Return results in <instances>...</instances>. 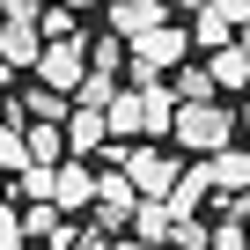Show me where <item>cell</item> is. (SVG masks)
<instances>
[{"instance_id":"6da1fadb","label":"cell","mask_w":250,"mask_h":250,"mask_svg":"<svg viewBox=\"0 0 250 250\" xmlns=\"http://www.w3.org/2000/svg\"><path fill=\"white\" fill-rule=\"evenodd\" d=\"M169 110H177V96L162 81H133V88H118L103 103V133L110 140H162L169 133Z\"/></svg>"},{"instance_id":"7a4b0ae2","label":"cell","mask_w":250,"mask_h":250,"mask_svg":"<svg viewBox=\"0 0 250 250\" xmlns=\"http://www.w3.org/2000/svg\"><path fill=\"white\" fill-rule=\"evenodd\" d=\"M169 133H177V147L213 155V147L235 140V110H228L221 96H206V103H177V110H169Z\"/></svg>"},{"instance_id":"3957f363","label":"cell","mask_w":250,"mask_h":250,"mask_svg":"<svg viewBox=\"0 0 250 250\" xmlns=\"http://www.w3.org/2000/svg\"><path fill=\"white\" fill-rule=\"evenodd\" d=\"M184 52H191V44H184V30L155 22V30H140L133 44H125V74H133V81H155V74H169Z\"/></svg>"},{"instance_id":"277c9868","label":"cell","mask_w":250,"mask_h":250,"mask_svg":"<svg viewBox=\"0 0 250 250\" xmlns=\"http://www.w3.org/2000/svg\"><path fill=\"white\" fill-rule=\"evenodd\" d=\"M177 169H184V162H177V155H162L155 140H147V147H125V155H118V177L133 184V199H162V191L177 184Z\"/></svg>"},{"instance_id":"5b68a950","label":"cell","mask_w":250,"mask_h":250,"mask_svg":"<svg viewBox=\"0 0 250 250\" xmlns=\"http://www.w3.org/2000/svg\"><path fill=\"white\" fill-rule=\"evenodd\" d=\"M88 74V44L81 37H52L44 52H37V81L44 88H59V96H74V81Z\"/></svg>"},{"instance_id":"8992f818","label":"cell","mask_w":250,"mask_h":250,"mask_svg":"<svg viewBox=\"0 0 250 250\" xmlns=\"http://www.w3.org/2000/svg\"><path fill=\"white\" fill-rule=\"evenodd\" d=\"M88 206H96V228L110 235V228H125V213H133V184H125L118 169H96V191H88Z\"/></svg>"},{"instance_id":"52a82bcc","label":"cell","mask_w":250,"mask_h":250,"mask_svg":"<svg viewBox=\"0 0 250 250\" xmlns=\"http://www.w3.org/2000/svg\"><path fill=\"white\" fill-rule=\"evenodd\" d=\"M8 118H15V125H59V118H66V96L44 88V81H30V88L8 103Z\"/></svg>"},{"instance_id":"ba28073f","label":"cell","mask_w":250,"mask_h":250,"mask_svg":"<svg viewBox=\"0 0 250 250\" xmlns=\"http://www.w3.org/2000/svg\"><path fill=\"white\" fill-rule=\"evenodd\" d=\"M155 22H169L162 0H110V37H118V44H133V37L155 30Z\"/></svg>"},{"instance_id":"9c48e42d","label":"cell","mask_w":250,"mask_h":250,"mask_svg":"<svg viewBox=\"0 0 250 250\" xmlns=\"http://www.w3.org/2000/svg\"><path fill=\"white\" fill-rule=\"evenodd\" d=\"M199 169H206V184H221L228 199H243V184H250V162H243V147L228 140V147H213V155H199Z\"/></svg>"},{"instance_id":"30bf717a","label":"cell","mask_w":250,"mask_h":250,"mask_svg":"<svg viewBox=\"0 0 250 250\" xmlns=\"http://www.w3.org/2000/svg\"><path fill=\"white\" fill-rule=\"evenodd\" d=\"M59 125H66V133H59V140H66V155H81V162L110 140V133H103V110H74V103H66V118H59Z\"/></svg>"},{"instance_id":"8fae6325","label":"cell","mask_w":250,"mask_h":250,"mask_svg":"<svg viewBox=\"0 0 250 250\" xmlns=\"http://www.w3.org/2000/svg\"><path fill=\"white\" fill-rule=\"evenodd\" d=\"M243 74H250L243 44H235V37H228V44H213V59H206V81H213V96H235V88H243Z\"/></svg>"},{"instance_id":"7c38bea8","label":"cell","mask_w":250,"mask_h":250,"mask_svg":"<svg viewBox=\"0 0 250 250\" xmlns=\"http://www.w3.org/2000/svg\"><path fill=\"white\" fill-rule=\"evenodd\" d=\"M22 235H44L52 250H66V243H74V228H66V213H59L52 199H37V206L22 213Z\"/></svg>"},{"instance_id":"4fadbf2b","label":"cell","mask_w":250,"mask_h":250,"mask_svg":"<svg viewBox=\"0 0 250 250\" xmlns=\"http://www.w3.org/2000/svg\"><path fill=\"white\" fill-rule=\"evenodd\" d=\"M125 228H133L140 243H162V235H169V206H162V199H133V213H125Z\"/></svg>"},{"instance_id":"5bb4252c","label":"cell","mask_w":250,"mask_h":250,"mask_svg":"<svg viewBox=\"0 0 250 250\" xmlns=\"http://www.w3.org/2000/svg\"><path fill=\"white\" fill-rule=\"evenodd\" d=\"M206 250H250V235H243V206H235V199H228L221 221L206 228Z\"/></svg>"},{"instance_id":"9a60e30c","label":"cell","mask_w":250,"mask_h":250,"mask_svg":"<svg viewBox=\"0 0 250 250\" xmlns=\"http://www.w3.org/2000/svg\"><path fill=\"white\" fill-rule=\"evenodd\" d=\"M22 147H30V162H66V140H59V125H22Z\"/></svg>"},{"instance_id":"2e32d148","label":"cell","mask_w":250,"mask_h":250,"mask_svg":"<svg viewBox=\"0 0 250 250\" xmlns=\"http://www.w3.org/2000/svg\"><path fill=\"white\" fill-rule=\"evenodd\" d=\"M169 74H177V81H169V96H177V103H206V96H213V81H206V66H184V59H177Z\"/></svg>"},{"instance_id":"e0dca14e","label":"cell","mask_w":250,"mask_h":250,"mask_svg":"<svg viewBox=\"0 0 250 250\" xmlns=\"http://www.w3.org/2000/svg\"><path fill=\"white\" fill-rule=\"evenodd\" d=\"M110 96H118V74H81L74 81V110H103Z\"/></svg>"},{"instance_id":"ac0fdd59","label":"cell","mask_w":250,"mask_h":250,"mask_svg":"<svg viewBox=\"0 0 250 250\" xmlns=\"http://www.w3.org/2000/svg\"><path fill=\"white\" fill-rule=\"evenodd\" d=\"M228 37H235V30H228V22L213 15V8H199V15H191V37H184V44H206V52H213V44H228Z\"/></svg>"},{"instance_id":"d6986e66","label":"cell","mask_w":250,"mask_h":250,"mask_svg":"<svg viewBox=\"0 0 250 250\" xmlns=\"http://www.w3.org/2000/svg\"><path fill=\"white\" fill-rule=\"evenodd\" d=\"M162 243H177V250H206V221L199 213H169V235Z\"/></svg>"},{"instance_id":"ffe728a7","label":"cell","mask_w":250,"mask_h":250,"mask_svg":"<svg viewBox=\"0 0 250 250\" xmlns=\"http://www.w3.org/2000/svg\"><path fill=\"white\" fill-rule=\"evenodd\" d=\"M0 169H30V147H22V125L15 118L0 125Z\"/></svg>"},{"instance_id":"44dd1931","label":"cell","mask_w":250,"mask_h":250,"mask_svg":"<svg viewBox=\"0 0 250 250\" xmlns=\"http://www.w3.org/2000/svg\"><path fill=\"white\" fill-rule=\"evenodd\" d=\"M118 66H125V44H118V37L88 44V74H118Z\"/></svg>"},{"instance_id":"7402d4cb","label":"cell","mask_w":250,"mask_h":250,"mask_svg":"<svg viewBox=\"0 0 250 250\" xmlns=\"http://www.w3.org/2000/svg\"><path fill=\"white\" fill-rule=\"evenodd\" d=\"M15 177H22L30 199H52V169H44V162H30V169H15Z\"/></svg>"},{"instance_id":"603a6c76","label":"cell","mask_w":250,"mask_h":250,"mask_svg":"<svg viewBox=\"0 0 250 250\" xmlns=\"http://www.w3.org/2000/svg\"><path fill=\"white\" fill-rule=\"evenodd\" d=\"M206 8L228 22V30H243V15H250V0H206Z\"/></svg>"},{"instance_id":"cb8c5ba5","label":"cell","mask_w":250,"mask_h":250,"mask_svg":"<svg viewBox=\"0 0 250 250\" xmlns=\"http://www.w3.org/2000/svg\"><path fill=\"white\" fill-rule=\"evenodd\" d=\"M22 243H30V235H22V221H15L8 206H0V250H22Z\"/></svg>"},{"instance_id":"d4e9b609","label":"cell","mask_w":250,"mask_h":250,"mask_svg":"<svg viewBox=\"0 0 250 250\" xmlns=\"http://www.w3.org/2000/svg\"><path fill=\"white\" fill-rule=\"evenodd\" d=\"M81 250H110V235L103 228H81Z\"/></svg>"},{"instance_id":"484cf974","label":"cell","mask_w":250,"mask_h":250,"mask_svg":"<svg viewBox=\"0 0 250 250\" xmlns=\"http://www.w3.org/2000/svg\"><path fill=\"white\" fill-rule=\"evenodd\" d=\"M110 250H162V243H140V235H125V243H110Z\"/></svg>"},{"instance_id":"4316f807","label":"cell","mask_w":250,"mask_h":250,"mask_svg":"<svg viewBox=\"0 0 250 250\" xmlns=\"http://www.w3.org/2000/svg\"><path fill=\"white\" fill-rule=\"evenodd\" d=\"M162 8H184V15H199V8H206V0H162Z\"/></svg>"},{"instance_id":"83f0119b","label":"cell","mask_w":250,"mask_h":250,"mask_svg":"<svg viewBox=\"0 0 250 250\" xmlns=\"http://www.w3.org/2000/svg\"><path fill=\"white\" fill-rule=\"evenodd\" d=\"M8 74H15V66H8V59H0V88H8Z\"/></svg>"},{"instance_id":"f1b7e54d","label":"cell","mask_w":250,"mask_h":250,"mask_svg":"<svg viewBox=\"0 0 250 250\" xmlns=\"http://www.w3.org/2000/svg\"><path fill=\"white\" fill-rule=\"evenodd\" d=\"M66 8H96V0H66Z\"/></svg>"}]
</instances>
